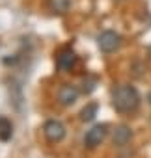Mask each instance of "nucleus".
Masks as SVG:
<instances>
[{
    "instance_id": "5",
    "label": "nucleus",
    "mask_w": 151,
    "mask_h": 158,
    "mask_svg": "<svg viewBox=\"0 0 151 158\" xmlns=\"http://www.w3.org/2000/svg\"><path fill=\"white\" fill-rule=\"evenodd\" d=\"M75 65H77V54L73 48L65 47L56 54V67L60 71H71Z\"/></svg>"
},
{
    "instance_id": "4",
    "label": "nucleus",
    "mask_w": 151,
    "mask_h": 158,
    "mask_svg": "<svg viewBox=\"0 0 151 158\" xmlns=\"http://www.w3.org/2000/svg\"><path fill=\"white\" fill-rule=\"evenodd\" d=\"M106 132H108V125H105V123L92 127V128L86 132V136H84V145L90 147V149H95L97 145L103 143V139L106 138Z\"/></svg>"
},
{
    "instance_id": "1",
    "label": "nucleus",
    "mask_w": 151,
    "mask_h": 158,
    "mask_svg": "<svg viewBox=\"0 0 151 158\" xmlns=\"http://www.w3.org/2000/svg\"><path fill=\"white\" fill-rule=\"evenodd\" d=\"M140 93L131 84H118L112 89V106L119 114H134L140 108Z\"/></svg>"
},
{
    "instance_id": "9",
    "label": "nucleus",
    "mask_w": 151,
    "mask_h": 158,
    "mask_svg": "<svg viewBox=\"0 0 151 158\" xmlns=\"http://www.w3.org/2000/svg\"><path fill=\"white\" fill-rule=\"evenodd\" d=\"M13 136V125L10 119L6 117H0V139L2 141H10Z\"/></svg>"
},
{
    "instance_id": "2",
    "label": "nucleus",
    "mask_w": 151,
    "mask_h": 158,
    "mask_svg": "<svg viewBox=\"0 0 151 158\" xmlns=\"http://www.w3.org/2000/svg\"><path fill=\"white\" fill-rule=\"evenodd\" d=\"M121 43H123V37L114 30H105L97 35V47L101 52H106V54L116 52L121 47Z\"/></svg>"
},
{
    "instance_id": "7",
    "label": "nucleus",
    "mask_w": 151,
    "mask_h": 158,
    "mask_svg": "<svg viewBox=\"0 0 151 158\" xmlns=\"http://www.w3.org/2000/svg\"><path fill=\"white\" fill-rule=\"evenodd\" d=\"M131 138H132V130H131V127H127V125H119V127L114 128L112 141H114L116 147H125V145L131 141Z\"/></svg>"
},
{
    "instance_id": "3",
    "label": "nucleus",
    "mask_w": 151,
    "mask_h": 158,
    "mask_svg": "<svg viewBox=\"0 0 151 158\" xmlns=\"http://www.w3.org/2000/svg\"><path fill=\"white\" fill-rule=\"evenodd\" d=\"M43 136L50 143H60L65 138V127H63V123H60L58 119L45 121V125H43Z\"/></svg>"
},
{
    "instance_id": "12",
    "label": "nucleus",
    "mask_w": 151,
    "mask_h": 158,
    "mask_svg": "<svg viewBox=\"0 0 151 158\" xmlns=\"http://www.w3.org/2000/svg\"><path fill=\"white\" fill-rule=\"evenodd\" d=\"M147 56H149V60H151V45H149V48H147Z\"/></svg>"
},
{
    "instance_id": "10",
    "label": "nucleus",
    "mask_w": 151,
    "mask_h": 158,
    "mask_svg": "<svg viewBox=\"0 0 151 158\" xmlns=\"http://www.w3.org/2000/svg\"><path fill=\"white\" fill-rule=\"evenodd\" d=\"M97 110H99V106H97L95 102H90L88 106L82 108V112H80V119H82V121H92V119L97 115Z\"/></svg>"
},
{
    "instance_id": "8",
    "label": "nucleus",
    "mask_w": 151,
    "mask_h": 158,
    "mask_svg": "<svg viewBox=\"0 0 151 158\" xmlns=\"http://www.w3.org/2000/svg\"><path fill=\"white\" fill-rule=\"evenodd\" d=\"M73 0H47V6L52 13H67Z\"/></svg>"
},
{
    "instance_id": "11",
    "label": "nucleus",
    "mask_w": 151,
    "mask_h": 158,
    "mask_svg": "<svg viewBox=\"0 0 151 158\" xmlns=\"http://www.w3.org/2000/svg\"><path fill=\"white\" fill-rule=\"evenodd\" d=\"M95 84H97V78L92 76L90 80H84V93H92L95 89Z\"/></svg>"
},
{
    "instance_id": "13",
    "label": "nucleus",
    "mask_w": 151,
    "mask_h": 158,
    "mask_svg": "<svg viewBox=\"0 0 151 158\" xmlns=\"http://www.w3.org/2000/svg\"><path fill=\"white\" fill-rule=\"evenodd\" d=\"M147 101H149V104H151V93H149V95H147Z\"/></svg>"
},
{
    "instance_id": "14",
    "label": "nucleus",
    "mask_w": 151,
    "mask_h": 158,
    "mask_svg": "<svg viewBox=\"0 0 151 158\" xmlns=\"http://www.w3.org/2000/svg\"><path fill=\"white\" fill-rule=\"evenodd\" d=\"M116 2H121V0H116Z\"/></svg>"
},
{
    "instance_id": "6",
    "label": "nucleus",
    "mask_w": 151,
    "mask_h": 158,
    "mask_svg": "<svg viewBox=\"0 0 151 158\" xmlns=\"http://www.w3.org/2000/svg\"><path fill=\"white\" fill-rule=\"evenodd\" d=\"M79 89H77V86H73V84H63L62 88H60V91H58V102L62 104V106H71V104H75V101L79 99Z\"/></svg>"
}]
</instances>
